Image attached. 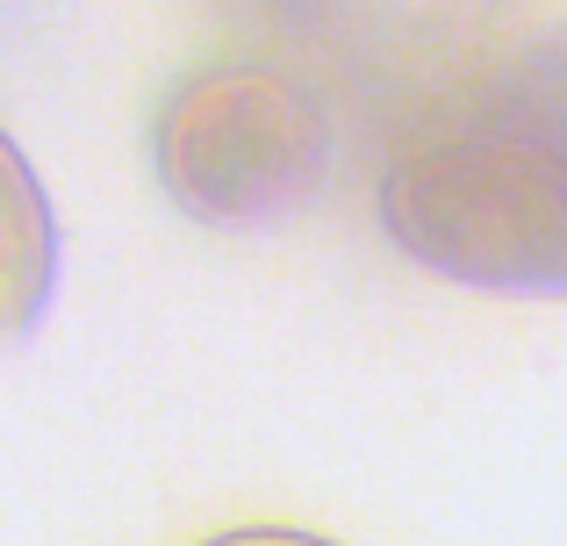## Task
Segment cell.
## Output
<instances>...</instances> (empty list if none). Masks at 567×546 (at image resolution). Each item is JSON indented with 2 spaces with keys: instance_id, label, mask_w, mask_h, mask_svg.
<instances>
[{
  "instance_id": "obj_1",
  "label": "cell",
  "mask_w": 567,
  "mask_h": 546,
  "mask_svg": "<svg viewBox=\"0 0 567 546\" xmlns=\"http://www.w3.org/2000/svg\"><path fill=\"white\" fill-rule=\"evenodd\" d=\"M381 230L467 288L567 295V137L546 115L431 130L381 173Z\"/></svg>"
},
{
  "instance_id": "obj_3",
  "label": "cell",
  "mask_w": 567,
  "mask_h": 546,
  "mask_svg": "<svg viewBox=\"0 0 567 546\" xmlns=\"http://www.w3.org/2000/svg\"><path fill=\"white\" fill-rule=\"evenodd\" d=\"M58 295V216L22 144L0 130V338H29Z\"/></svg>"
},
{
  "instance_id": "obj_2",
  "label": "cell",
  "mask_w": 567,
  "mask_h": 546,
  "mask_svg": "<svg viewBox=\"0 0 567 546\" xmlns=\"http://www.w3.org/2000/svg\"><path fill=\"white\" fill-rule=\"evenodd\" d=\"M152 166L194 224L259 230L317 195L331 166V123L288 72L208 65L158 109Z\"/></svg>"
},
{
  "instance_id": "obj_4",
  "label": "cell",
  "mask_w": 567,
  "mask_h": 546,
  "mask_svg": "<svg viewBox=\"0 0 567 546\" xmlns=\"http://www.w3.org/2000/svg\"><path fill=\"white\" fill-rule=\"evenodd\" d=\"M202 546H331V539H309V533H280V525H245V533H223Z\"/></svg>"
}]
</instances>
